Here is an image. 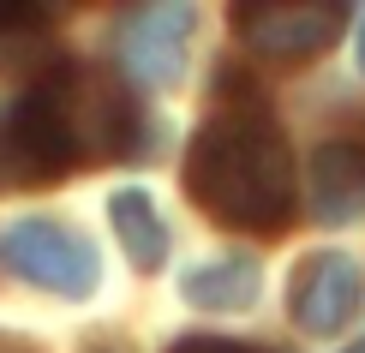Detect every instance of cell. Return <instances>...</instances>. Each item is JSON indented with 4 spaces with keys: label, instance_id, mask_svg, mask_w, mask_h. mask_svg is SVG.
<instances>
[{
    "label": "cell",
    "instance_id": "1",
    "mask_svg": "<svg viewBox=\"0 0 365 353\" xmlns=\"http://www.w3.org/2000/svg\"><path fill=\"white\" fill-rule=\"evenodd\" d=\"M216 96L222 108L186 144V198L216 227L282 234L299 210L294 150L252 90H240L234 78H216Z\"/></svg>",
    "mask_w": 365,
    "mask_h": 353
},
{
    "label": "cell",
    "instance_id": "2",
    "mask_svg": "<svg viewBox=\"0 0 365 353\" xmlns=\"http://www.w3.org/2000/svg\"><path fill=\"white\" fill-rule=\"evenodd\" d=\"M66 72L72 66L0 102V192H36L84 168L66 108Z\"/></svg>",
    "mask_w": 365,
    "mask_h": 353
},
{
    "label": "cell",
    "instance_id": "3",
    "mask_svg": "<svg viewBox=\"0 0 365 353\" xmlns=\"http://www.w3.org/2000/svg\"><path fill=\"white\" fill-rule=\"evenodd\" d=\"M0 264H6L19 282L42 287V294L60 300H90L102 282V257L72 222L60 216H19L0 227Z\"/></svg>",
    "mask_w": 365,
    "mask_h": 353
},
{
    "label": "cell",
    "instance_id": "4",
    "mask_svg": "<svg viewBox=\"0 0 365 353\" xmlns=\"http://www.w3.org/2000/svg\"><path fill=\"white\" fill-rule=\"evenodd\" d=\"M341 30H347L341 0H276V6L246 0V6L234 12L240 48L269 60V66H306V60H317Z\"/></svg>",
    "mask_w": 365,
    "mask_h": 353
},
{
    "label": "cell",
    "instance_id": "5",
    "mask_svg": "<svg viewBox=\"0 0 365 353\" xmlns=\"http://www.w3.org/2000/svg\"><path fill=\"white\" fill-rule=\"evenodd\" d=\"M192 30H197V12H192V6H168V0L126 12L120 30H114V60H120V72H126L132 84H144V90L180 84V72H186V48H192Z\"/></svg>",
    "mask_w": 365,
    "mask_h": 353
},
{
    "label": "cell",
    "instance_id": "6",
    "mask_svg": "<svg viewBox=\"0 0 365 353\" xmlns=\"http://www.w3.org/2000/svg\"><path fill=\"white\" fill-rule=\"evenodd\" d=\"M365 275L347 252H306L287 275V317L306 335H341L359 317Z\"/></svg>",
    "mask_w": 365,
    "mask_h": 353
},
{
    "label": "cell",
    "instance_id": "7",
    "mask_svg": "<svg viewBox=\"0 0 365 353\" xmlns=\"http://www.w3.org/2000/svg\"><path fill=\"white\" fill-rule=\"evenodd\" d=\"M60 66H72L60 48V24L48 6H24V0H0V72L6 78H54Z\"/></svg>",
    "mask_w": 365,
    "mask_h": 353
},
{
    "label": "cell",
    "instance_id": "8",
    "mask_svg": "<svg viewBox=\"0 0 365 353\" xmlns=\"http://www.w3.org/2000/svg\"><path fill=\"white\" fill-rule=\"evenodd\" d=\"M306 198L312 216L324 227H347L365 216V150L336 138V144H317V156L306 168Z\"/></svg>",
    "mask_w": 365,
    "mask_h": 353
},
{
    "label": "cell",
    "instance_id": "9",
    "mask_svg": "<svg viewBox=\"0 0 365 353\" xmlns=\"http://www.w3.org/2000/svg\"><path fill=\"white\" fill-rule=\"evenodd\" d=\"M180 294L197 312H252L257 294H264V270L252 257L227 252V257H210V264H192L180 275Z\"/></svg>",
    "mask_w": 365,
    "mask_h": 353
},
{
    "label": "cell",
    "instance_id": "10",
    "mask_svg": "<svg viewBox=\"0 0 365 353\" xmlns=\"http://www.w3.org/2000/svg\"><path fill=\"white\" fill-rule=\"evenodd\" d=\"M108 222H114L120 245H126L132 270L156 275L162 264H168V222H162L156 198H150L144 186H126V192H114V198H108Z\"/></svg>",
    "mask_w": 365,
    "mask_h": 353
},
{
    "label": "cell",
    "instance_id": "11",
    "mask_svg": "<svg viewBox=\"0 0 365 353\" xmlns=\"http://www.w3.org/2000/svg\"><path fill=\"white\" fill-rule=\"evenodd\" d=\"M168 353H276V347H257V342H234V335H174Z\"/></svg>",
    "mask_w": 365,
    "mask_h": 353
},
{
    "label": "cell",
    "instance_id": "12",
    "mask_svg": "<svg viewBox=\"0 0 365 353\" xmlns=\"http://www.w3.org/2000/svg\"><path fill=\"white\" fill-rule=\"evenodd\" d=\"M0 353H42L30 335H12V329H0Z\"/></svg>",
    "mask_w": 365,
    "mask_h": 353
},
{
    "label": "cell",
    "instance_id": "13",
    "mask_svg": "<svg viewBox=\"0 0 365 353\" xmlns=\"http://www.w3.org/2000/svg\"><path fill=\"white\" fill-rule=\"evenodd\" d=\"M359 72H365V24H359Z\"/></svg>",
    "mask_w": 365,
    "mask_h": 353
},
{
    "label": "cell",
    "instance_id": "14",
    "mask_svg": "<svg viewBox=\"0 0 365 353\" xmlns=\"http://www.w3.org/2000/svg\"><path fill=\"white\" fill-rule=\"evenodd\" d=\"M354 353H365V347H354Z\"/></svg>",
    "mask_w": 365,
    "mask_h": 353
}]
</instances>
